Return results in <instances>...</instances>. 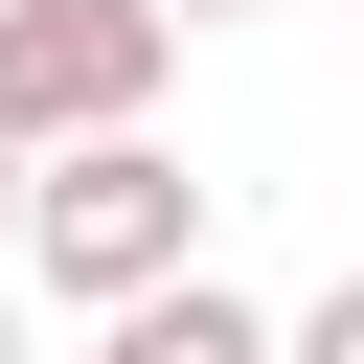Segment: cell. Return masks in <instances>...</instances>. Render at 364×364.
<instances>
[{
    "label": "cell",
    "mask_w": 364,
    "mask_h": 364,
    "mask_svg": "<svg viewBox=\"0 0 364 364\" xmlns=\"http://www.w3.org/2000/svg\"><path fill=\"white\" fill-rule=\"evenodd\" d=\"M0 205H23V159H0Z\"/></svg>",
    "instance_id": "8992f818"
},
{
    "label": "cell",
    "mask_w": 364,
    "mask_h": 364,
    "mask_svg": "<svg viewBox=\"0 0 364 364\" xmlns=\"http://www.w3.org/2000/svg\"><path fill=\"white\" fill-rule=\"evenodd\" d=\"M273 364H364V296H318V318H273Z\"/></svg>",
    "instance_id": "277c9868"
},
{
    "label": "cell",
    "mask_w": 364,
    "mask_h": 364,
    "mask_svg": "<svg viewBox=\"0 0 364 364\" xmlns=\"http://www.w3.org/2000/svg\"><path fill=\"white\" fill-rule=\"evenodd\" d=\"M159 0H0V159H46V136H114L136 91H159Z\"/></svg>",
    "instance_id": "7a4b0ae2"
},
{
    "label": "cell",
    "mask_w": 364,
    "mask_h": 364,
    "mask_svg": "<svg viewBox=\"0 0 364 364\" xmlns=\"http://www.w3.org/2000/svg\"><path fill=\"white\" fill-rule=\"evenodd\" d=\"M0 364H23V341H0Z\"/></svg>",
    "instance_id": "52a82bcc"
},
{
    "label": "cell",
    "mask_w": 364,
    "mask_h": 364,
    "mask_svg": "<svg viewBox=\"0 0 364 364\" xmlns=\"http://www.w3.org/2000/svg\"><path fill=\"white\" fill-rule=\"evenodd\" d=\"M91 364H273V318L228 296V273H159V296H114V341Z\"/></svg>",
    "instance_id": "3957f363"
},
{
    "label": "cell",
    "mask_w": 364,
    "mask_h": 364,
    "mask_svg": "<svg viewBox=\"0 0 364 364\" xmlns=\"http://www.w3.org/2000/svg\"><path fill=\"white\" fill-rule=\"evenodd\" d=\"M0 228H23V273H46V296H91V318H114V296H159V273H205V182H182L136 114H114V136H46Z\"/></svg>",
    "instance_id": "6da1fadb"
},
{
    "label": "cell",
    "mask_w": 364,
    "mask_h": 364,
    "mask_svg": "<svg viewBox=\"0 0 364 364\" xmlns=\"http://www.w3.org/2000/svg\"><path fill=\"white\" fill-rule=\"evenodd\" d=\"M159 23H228V0H159Z\"/></svg>",
    "instance_id": "5b68a950"
}]
</instances>
